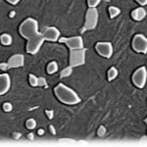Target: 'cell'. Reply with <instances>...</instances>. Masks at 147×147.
<instances>
[{
    "mask_svg": "<svg viewBox=\"0 0 147 147\" xmlns=\"http://www.w3.org/2000/svg\"><path fill=\"white\" fill-rule=\"evenodd\" d=\"M19 32L25 39L28 40L27 52L34 55L39 51L40 47L44 42L43 32H38V23L32 18H27L21 24L19 28Z\"/></svg>",
    "mask_w": 147,
    "mask_h": 147,
    "instance_id": "cell-1",
    "label": "cell"
},
{
    "mask_svg": "<svg viewBox=\"0 0 147 147\" xmlns=\"http://www.w3.org/2000/svg\"><path fill=\"white\" fill-rule=\"evenodd\" d=\"M54 93L59 99V101H61L64 104H67V105H75V104L80 102V99L77 92L63 84L57 85L54 89Z\"/></svg>",
    "mask_w": 147,
    "mask_h": 147,
    "instance_id": "cell-2",
    "label": "cell"
},
{
    "mask_svg": "<svg viewBox=\"0 0 147 147\" xmlns=\"http://www.w3.org/2000/svg\"><path fill=\"white\" fill-rule=\"evenodd\" d=\"M85 49H74L70 53V66L72 68L84 65L85 62Z\"/></svg>",
    "mask_w": 147,
    "mask_h": 147,
    "instance_id": "cell-3",
    "label": "cell"
},
{
    "mask_svg": "<svg viewBox=\"0 0 147 147\" xmlns=\"http://www.w3.org/2000/svg\"><path fill=\"white\" fill-rule=\"evenodd\" d=\"M98 24V11L96 8H88L85 15L84 30H94Z\"/></svg>",
    "mask_w": 147,
    "mask_h": 147,
    "instance_id": "cell-4",
    "label": "cell"
},
{
    "mask_svg": "<svg viewBox=\"0 0 147 147\" xmlns=\"http://www.w3.org/2000/svg\"><path fill=\"white\" fill-rule=\"evenodd\" d=\"M147 80V70L145 67H141L134 72L132 76V82L138 88H143Z\"/></svg>",
    "mask_w": 147,
    "mask_h": 147,
    "instance_id": "cell-5",
    "label": "cell"
},
{
    "mask_svg": "<svg viewBox=\"0 0 147 147\" xmlns=\"http://www.w3.org/2000/svg\"><path fill=\"white\" fill-rule=\"evenodd\" d=\"M132 48L138 53H147V37L140 34L134 35L132 39Z\"/></svg>",
    "mask_w": 147,
    "mask_h": 147,
    "instance_id": "cell-6",
    "label": "cell"
},
{
    "mask_svg": "<svg viewBox=\"0 0 147 147\" xmlns=\"http://www.w3.org/2000/svg\"><path fill=\"white\" fill-rule=\"evenodd\" d=\"M59 42L65 43L71 50L84 48V40H82V36L60 37V38H59Z\"/></svg>",
    "mask_w": 147,
    "mask_h": 147,
    "instance_id": "cell-7",
    "label": "cell"
},
{
    "mask_svg": "<svg viewBox=\"0 0 147 147\" xmlns=\"http://www.w3.org/2000/svg\"><path fill=\"white\" fill-rule=\"evenodd\" d=\"M95 49L97 53L104 58H110L113 54V45L111 42H97Z\"/></svg>",
    "mask_w": 147,
    "mask_h": 147,
    "instance_id": "cell-8",
    "label": "cell"
},
{
    "mask_svg": "<svg viewBox=\"0 0 147 147\" xmlns=\"http://www.w3.org/2000/svg\"><path fill=\"white\" fill-rule=\"evenodd\" d=\"M43 36L44 39L47 40V41L55 42L60 38V32L55 27H49L43 32Z\"/></svg>",
    "mask_w": 147,
    "mask_h": 147,
    "instance_id": "cell-9",
    "label": "cell"
},
{
    "mask_svg": "<svg viewBox=\"0 0 147 147\" xmlns=\"http://www.w3.org/2000/svg\"><path fill=\"white\" fill-rule=\"evenodd\" d=\"M11 87V79L8 74H0V95L7 93Z\"/></svg>",
    "mask_w": 147,
    "mask_h": 147,
    "instance_id": "cell-10",
    "label": "cell"
},
{
    "mask_svg": "<svg viewBox=\"0 0 147 147\" xmlns=\"http://www.w3.org/2000/svg\"><path fill=\"white\" fill-rule=\"evenodd\" d=\"M9 68H20L25 64V57L22 54H15L8 60Z\"/></svg>",
    "mask_w": 147,
    "mask_h": 147,
    "instance_id": "cell-11",
    "label": "cell"
},
{
    "mask_svg": "<svg viewBox=\"0 0 147 147\" xmlns=\"http://www.w3.org/2000/svg\"><path fill=\"white\" fill-rule=\"evenodd\" d=\"M146 16V11L144 8L142 7H138V8L134 9V11L131 12V17L134 20L136 21H141L145 18Z\"/></svg>",
    "mask_w": 147,
    "mask_h": 147,
    "instance_id": "cell-12",
    "label": "cell"
},
{
    "mask_svg": "<svg viewBox=\"0 0 147 147\" xmlns=\"http://www.w3.org/2000/svg\"><path fill=\"white\" fill-rule=\"evenodd\" d=\"M0 42H1L3 45L8 46L12 43V36L8 34H3L0 36Z\"/></svg>",
    "mask_w": 147,
    "mask_h": 147,
    "instance_id": "cell-13",
    "label": "cell"
},
{
    "mask_svg": "<svg viewBox=\"0 0 147 147\" xmlns=\"http://www.w3.org/2000/svg\"><path fill=\"white\" fill-rule=\"evenodd\" d=\"M108 10H109V14H110V17L112 19L117 17V16L121 13L120 9L118 8V7H115V6H110Z\"/></svg>",
    "mask_w": 147,
    "mask_h": 147,
    "instance_id": "cell-14",
    "label": "cell"
},
{
    "mask_svg": "<svg viewBox=\"0 0 147 147\" xmlns=\"http://www.w3.org/2000/svg\"><path fill=\"white\" fill-rule=\"evenodd\" d=\"M107 76H108V80H110V82H111V80H115L116 78H117V76H118L117 69H116L115 67H112L110 70L108 71Z\"/></svg>",
    "mask_w": 147,
    "mask_h": 147,
    "instance_id": "cell-15",
    "label": "cell"
},
{
    "mask_svg": "<svg viewBox=\"0 0 147 147\" xmlns=\"http://www.w3.org/2000/svg\"><path fill=\"white\" fill-rule=\"evenodd\" d=\"M57 71H58V65H57L56 62H51L49 63V65L47 66V73L50 74H55Z\"/></svg>",
    "mask_w": 147,
    "mask_h": 147,
    "instance_id": "cell-16",
    "label": "cell"
},
{
    "mask_svg": "<svg viewBox=\"0 0 147 147\" xmlns=\"http://www.w3.org/2000/svg\"><path fill=\"white\" fill-rule=\"evenodd\" d=\"M26 127H27L28 129H34V127H36V122H35L34 119H28L27 122H26Z\"/></svg>",
    "mask_w": 147,
    "mask_h": 147,
    "instance_id": "cell-17",
    "label": "cell"
},
{
    "mask_svg": "<svg viewBox=\"0 0 147 147\" xmlns=\"http://www.w3.org/2000/svg\"><path fill=\"white\" fill-rule=\"evenodd\" d=\"M73 72V68L71 67H67L66 69H64V70L61 72V77L62 78H66V77H69V76H71V74Z\"/></svg>",
    "mask_w": 147,
    "mask_h": 147,
    "instance_id": "cell-18",
    "label": "cell"
},
{
    "mask_svg": "<svg viewBox=\"0 0 147 147\" xmlns=\"http://www.w3.org/2000/svg\"><path fill=\"white\" fill-rule=\"evenodd\" d=\"M101 0H87V5L88 8H96L97 5H99Z\"/></svg>",
    "mask_w": 147,
    "mask_h": 147,
    "instance_id": "cell-19",
    "label": "cell"
},
{
    "mask_svg": "<svg viewBox=\"0 0 147 147\" xmlns=\"http://www.w3.org/2000/svg\"><path fill=\"white\" fill-rule=\"evenodd\" d=\"M37 80H38V79H37L35 76L30 74V85H32V86H36V85H37Z\"/></svg>",
    "mask_w": 147,
    "mask_h": 147,
    "instance_id": "cell-20",
    "label": "cell"
},
{
    "mask_svg": "<svg viewBox=\"0 0 147 147\" xmlns=\"http://www.w3.org/2000/svg\"><path fill=\"white\" fill-rule=\"evenodd\" d=\"M3 110L5 111V112H10V111L12 110V104L11 103H9V102H6V103H4L3 104Z\"/></svg>",
    "mask_w": 147,
    "mask_h": 147,
    "instance_id": "cell-21",
    "label": "cell"
},
{
    "mask_svg": "<svg viewBox=\"0 0 147 147\" xmlns=\"http://www.w3.org/2000/svg\"><path fill=\"white\" fill-rule=\"evenodd\" d=\"M9 69V66L7 63H1L0 64V70H3V71H6Z\"/></svg>",
    "mask_w": 147,
    "mask_h": 147,
    "instance_id": "cell-22",
    "label": "cell"
},
{
    "mask_svg": "<svg viewBox=\"0 0 147 147\" xmlns=\"http://www.w3.org/2000/svg\"><path fill=\"white\" fill-rule=\"evenodd\" d=\"M6 1L8 2V3H10L11 5H17L21 0H6Z\"/></svg>",
    "mask_w": 147,
    "mask_h": 147,
    "instance_id": "cell-23",
    "label": "cell"
},
{
    "mask_svg": "<svg viewBox=\"0 0 147 147\" xmlns=\"http://www.w3.org/2000/svg\"><path fill=\"white\" fill-rule=\"evenodd\" d=\"M136 1L139 4V5H141V6L147 5V0H136Z\"/></svg>",
    "mask_w": 147,
    "mask_h": 147,
    "instance_id": "cell-24",
    "label": "cell"
},
{
    "mask_svg": "<svg viewBox=\"0 0 147 147\" xmlns=\"http://www.w3.org/2000/svg\"><path fill=\"white\" fill-rule=\"evenodd\" d=\"M45 84V80L42 79V78H39L38 80H37V85H44Z\"/></svg>",
    "mask_w": 147,
    "mask_h": 147,
    "instance_id": "cell-25",
    "label": "cell"
},
{
    "mask_svg": "<svg viewBox=\"0 0 147 147\" xmlns=\"http://www.w3.org/2000/svg\"><path fill=\"white\" fill-rule=\"evenodd\" d=\"M45 113L49 119H52V118H53V111H46Z\"/></svg>",
    "mask_w": 147,
    "mask_h": 147,
    "instance_id": "cell-26",
    "label": "cell"
},
{
    "mask_svg": "<svg viewBox=\"0 0 147 147\" xmlns=\"http://www.w3.org/2000/svg\"><path fill=\"white\" fill-rule=\"evenodd\" d=\"M60 143H65V144H74L75 142L73 140H61Z\"/></svg>",
    "mask_w": 147,
    "mask_h": 147,
    "instance_id": "cell-27",
    "label": "cell"
},
{
    "mask_svg": "<svg viewBox=\"0 0 147 147\" xmlns=\"http://www.w3.org/2000/svg\"><path fill=\"white\" fill-rule=\"evenodd\" d=\"M104 132H105V129H104V127H100V129H99V136H103Z\"/></svg>",
    "mask_w": 147,
    "mask_h": 147,
    "instance_id": "cell-28",
    "label": "cell"
},
{
    "mask_svg": "<svg viewBox=\"0 0 147 147\" xmlns=\"http://www.w3.org/2000/svg\"><path fill=\"white\" fill-rule=\"evenodd\" d=\"M50 130H51V131H52V134H55V130H54V127H52V125H51V127H50Z\"/></svg>",
    "mask_w": 147,
    "mask_h": 147,
    "instance_id": "cell-29",
    "label": "cell"
},
{
    "mask_svg": "<svg viewBox=\"0 0 147 147\" xmlns=\"http://www.w3.org/2000/svg\"><path fill=\"white\" fill-rule=\"evenodd\" d=\"M38 134H44V130H43V129H39V130H38Z\"/></svg>",
    "mask_w": 147,
    "mask_h": 147,
    "instance_id": "cell-30",
    "label": "cell"
},
{
    "mask_svg": "<svg viewBox=\"0 0 147 147\" xmlns=\"http://www.w3.org/2000/svg\"><path fill=\"white\" fill-rule=\"evenodd\" d=\"M32 136H32V134H30V136H28V137H30V139H32Z\"/></svg>",
    "mask_w": 147,
    "mask_h": 147,
    "instance_id": "cell-31",
    "label": "cell"
},
{
    "mask_svg": "<svg viewBox=\"0 0 147 147\" xmlns=\"http://www.w3.org/2000/svg\"><path fill=\"white\" fill-rule=\"evenodd\" d=\"M144 122H145V123H146V125H147V118H146L145 120H144Z\"/></svg>",
    "mask_w": 147,
    "mask_h": 147,
    "instance_id": "cell-32",
    "label": "cell"
}]
</instances>
